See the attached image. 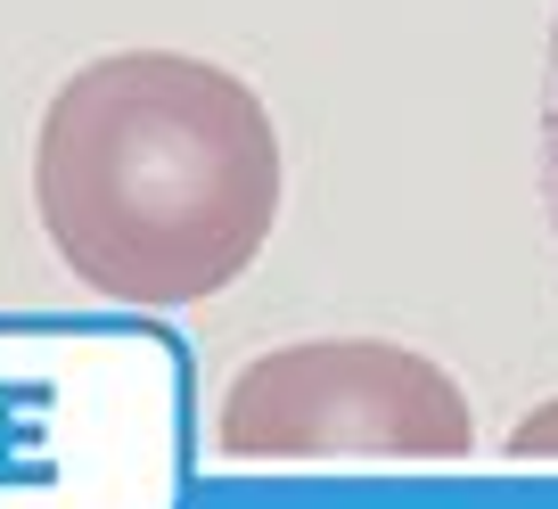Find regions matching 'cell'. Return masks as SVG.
I'll use <instances>...</instances> for the list:
<instances>
[{
  "instance_id": "obj_1",
  "label": "cell",
  "mask_w": 558,
  "mask_h": 509,
  "mask_svg": "<svg viewBox=\"0 0 558 509\" xmlns=\"http://www.w3.org/2000/svg\"><path fill=\"white\" fill-rule=\"evenodd\" d=\"M34 206L83 288L116 304H197L271 239V116L206 58H90L41 116Z\"/></svg>"
},
{
  "instance_id": "obj_2",
  "label": "cell",
  "mask_w": 558,
  "mask_h": 509,
  "mask_svg": "<svg viewBox=\"0 0 558 509\" xmlns=\"http://www.w3.org/2000/svg\"><path fill=\"white\" fill-rule=\"evenodd\" d=\"M476 444L469 395L427 353L386 337H313L263 353L230 378L214 411L222 460H320V452H395V460H460Z\"/></svg>"
},
{
  "instance_id": "obj_3",
  "label": "cell",
  "mask_w": 558,
  "mask_h": 509,
  "mask_svg": "<svg viewBox=\"0 0 558 509\" xmlns=\"http://www.w3.org/2000/svg\"><path fill=\"white\" fill-rule=\"evenodd\" d=\"M542 197L558 230V25H550V66H542Z\"/></svg>"
},
{
  "instance_id": "obj_4",
  "label": "cell",
  "mask_w": 558,
  "mask_h": 509,
  "mask_svg": "<svg viewBox=\"0 0 558 509\" xmlns=\"http://www.w3.org/2000/svg\"><path fill=\"white\" fill-rule=\"evenodd\" d=\"M509 452H518V460H542V452H558V403H542L534 420H525L518 436H509Z\"/></svg>"
}]
</instances>
